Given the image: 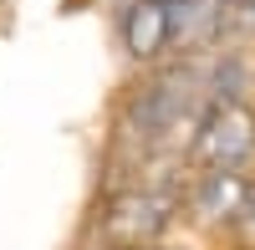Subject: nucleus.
Wrapping results in <instances>:
<instances>
[{"label":"nucleus","mask_w":255,"mask_h":250,"mask_svg":"<svg viewBox=\"0 0 255 250\" xmlns=\"http://www.w3.org/2000/svg\"><path fill=\"white\" fill-rule=\"evenodd\" d=\"M118 41L138 67H158L163 56H174L179 51L174 0H128L118 10Z\"/></svg>","instance_id":"obj_3"},{"label":"nucleus","mask_w":255,"mask_h":250,"mask_svg":"<svg viewBox=\"0 0 255 250\" xmlns=\"http://www.w3.org/2000/svg\"><path fill=\"white\" fill-rule=\"evenodd\" d=\"M230 230L240 235L245 250H255V179H250V194H245V204H240V215L230 220Z\"/></svg>","instance_id":"obj_5"},{"label":"nucleus","mask_w":255,"mask_h":250,"mask_svg":"<svg viewBox=\"0 0 255 250\" xmlns=\"http://www.w3.org/2000/svg\"><path fill=\"white\" fill-rule=\"evenodd\" d=\"M184 199L174 189H118L97 215V235L113 250H138V245H158L168 235V225L179 220Z\"/></svg>","instance_id":"obj_1"},{"label":"nucleus","mask_w":255,"mask_h":250,"mask_svg":"<svg viewBox=\"0 0 255 250\" xmlns=\"http://www.w3.org/2000/svg\"><path fill=\"white\" fill-rule=\"evenodd\" d=\"M255 158V113L245 97H215L189 138L194 169H245Z\"/></svg>","instance_id":"obj_2"},{"label":"nucleus","mask_w":255,"mask_h":250,"mask_svg":"<svg viewBox=\"0 0 255 250\" xmlns=\"http://www.w3.org/2000/svg\"><path fill=\"white\" fill-rule=\"evenodd\" d=\"M250 194V174L245 169H199L194 184H189V215H194L199 225H209V230H220V225H230L240 215V204Z\"/></svg>","instance_id":"obj_4"},{"label":"nucleus","mask_w":255,"mask_h":250,"mask_svg":"<svg viewBox=\"0 0 255 250\" xmlns=\"http://www.w3.org/2000/svg\"><path fill=\"white\" fill-rule=\"evenodd\" d=\"M138 250H158V245H138Z\"/></svg>","instance_id":"obj_6"}]
</instances>
